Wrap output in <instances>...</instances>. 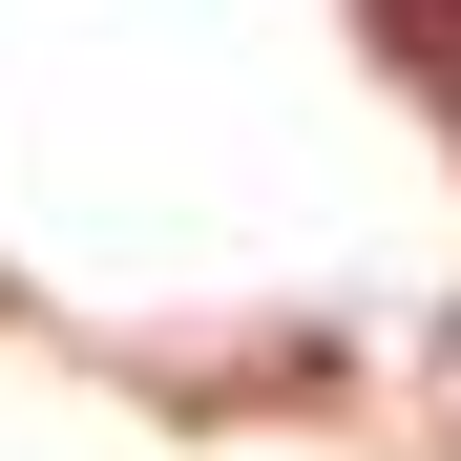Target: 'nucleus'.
Here are the masks:
<instances>
[{"label": "nucleus", "instance_id": "nucleus-2", "mask_svg": "<svg viewBox=\"0 0 461 461\" xmlns=\"http://www.w3.org/2000/svg\"><path fill=\"white\" fill-rule=\"evenodd\" d=\"M440 105H461V63H440Z\"/></svg>", "mask_w": 461, "mask_h": 461}, {"label": "nucleus", "instance_id": "nucleus-1", "mask_svg": "<svg viewBox=\"0 0 461 461\" xmlns=\"http://www.w3.org/2000/svg\"><path fill=\"white\" fill-rule=\"evenodd\" d=\"M357 22L399 42V63H461V0H357Z\"/></svg>", "mask_w": 461, "mask_h": 461}]
</instances>
